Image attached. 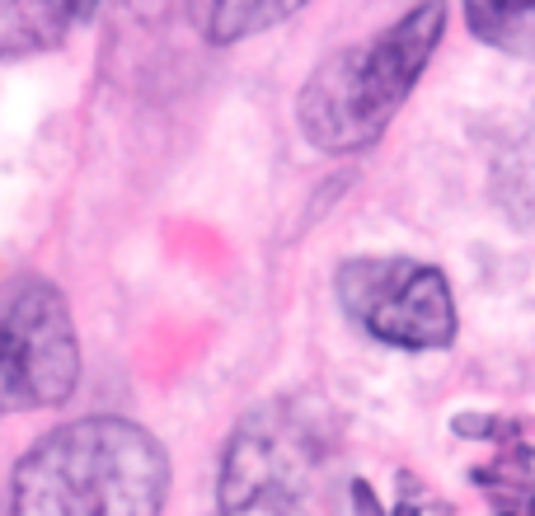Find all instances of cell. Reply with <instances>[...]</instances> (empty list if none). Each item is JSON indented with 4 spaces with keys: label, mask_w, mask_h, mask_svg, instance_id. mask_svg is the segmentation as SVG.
<instances>
[{
    "label": "cell",
    "mask_w": 535,
    "mask_h": 516,
    "mask_svg": "<svg viewBox=\"0 0 535 516\" xmlns=\"http://www.w3.org/2000/svg\"><path fill=\"white\" fill-rule=\"evenodd\" d=\"M221 516H338L343 456L315 404L268 399L245 413L221 460Z\"/></svg>",
    "instance_id": "cell-3"
},
{
    "label": "cell",
    "mask_w": 535,
    "mask_h": 516,
    "mask_svg": "<svg viewBox=\"0 0 535 516\" xmlns=\"http://www.w3.org/2000/svg\"><path fill=\"white\" fill-rule=\"evenodd\" d=\"M338 305L390 348H446L456 305L446 277L413 258H352L338 268Z\"/></svg>",
    "instance_id": "cell-5"
},
{
    "label": "cell",
    "mask_w": 535,
    "mask_h": 516,
    "mask_svg": "<svg viewBox=\"0 0 535 516\" xmlns=\"http://www.w3.org/2000/svg\"><path fill=\"white\" fill-rule=\"evenodd\" d=\"M306 0H188L193 24L207 43H240L249 33H263L291 19Z\"/></svg>",
    "instance_id": "cell-7"
},
{
    "label": "cell",
    "mask_w": 535,
    "mask_h": 516,
    "mask_svg": "<svg viewBox=\"0 0 535 516\" xmlns=\"http://www.w3.org/2000/svg\"><path fill=\"white\" fill-rule=\"evenodd\" d=\"M169 456L127 418H76L15 465L5 516H160Z\"/></svg>",
    "instance_id": "cell-1"
},
{
    "label": "cell",
    "mask_w": 535,
    "mask_h": 516,
    "mask_svg": "<svg viewBox=\"0 0 535 516\" xmlns=\"http://www.w3.org/2000/svg\"><path fill=\"white\" fill-rule=\"evenodd\" d=\"M118 5H123V10H132V15H160L169 0H118Z\"/></svg>",
    "instance_id": "cell-9"
},
{
    "label": "cell",
    "mask_w": 535,
    "mask_h": 516,
    "mask_svg": "<svg viewBox=\"0 0 535 516\" xmlns=\"http://www.w3.org/2000/svg\"><path fill=\"white\" fill-rule=\"evenodd\" d=\"M99 0H0V57H33L62 47L66 33Z\"/></svg>",
    "instance_id": "cell-6"
},
{
    "label": "cell",
    "mask_w": 535,
    "mask_h": 516,
    "mask_svg": "<svg viewBox=\"0 0 535 516\" xmlns=\"http://www.w3.org/2000/svg\"><path fill=\"white\" fill-rule=\"evenodd\" d=\"M465 19L479 43L535 61V0H465Z\"/></svg>",
    "instance_id": "cell-8"
},
{
    "label": "cell",
    "mask_w": 535,
    "mask_h": 516,
    "mask_svg": "<svg viewBox=\"0 0 535 516\" xmlns=\"http://www.w3.org/2000/svg\"><path fill=\"white\" fill-rule=\"evenodd\" d=\"M80 380V343L66 296L43 277L0 291V409L62 404Z\"/></svg>",
    "instance_id": "cell-4"
},
{
    "label": "cell",
    "mask_w": 535,
    "mask_h": 516,
    "mask_svg": "<svg viewBox=\"0 0 535 516\" xmlns=\"http://www.w3.org/2000/svg\"><path fill=\"white\" fill-rule=\"evenodd\" d=\"M526 516H535V498H531V502H526Z\"/></svg>",
    "instance_id": "cell-10"
},
{
    "label": "cell",
    "mask_w": 535,
    "mask_h": 516,
    "mask_svg": "<svg viewBox=\"0 0 535 516\" xmlns=\"http://www.w3.org/2000/svg\"><path fill=\"white\" fill-rule=\"evenodd\" d=\"M446 33V5L423 0L371 43H352L315 66L296 99V122L320 151H362L381 137L418 85Z\"/></svg>",
    "instance_id": "cell-2"
}]
</instances>
